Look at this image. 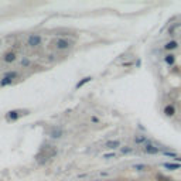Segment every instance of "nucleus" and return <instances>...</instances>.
<instances>
[{"label":"nucleus","mask_w":181,"mask_h":181,"mask_svg":"<svg viewBox=\"0 0 181 181\" xmlns=\"http://www.w3.org/2000/svg\"><path fill=\"white\" fill-rule=\"evenodd\" d=\"M55 154H57V149H55L54 146H44V147H41L40 153L37 154V160H38L41 164H44L48 159L55 157Z\"/></svg>","instance_id":"nucleus-1"},{"label":"nucleus","mask_w":181,"mask_h":181,"mask_svg":"<svg viewBox=\"0 0 181 181\" xmlns=\"http://www.w3.org/2000/svg\"><path fill=\"white\" fill-rule=\"evenodd\" d=\"M28 45L30 47H37V45H40L41 43V35H38V34H31L30 37H28Z\"/></svg>","instance_id":"nucleus-2"},{"label":"nucleus","mask_w":181,"mask_h":181,"mask_svg":"<svg viewBox=\"0 0 181 181\" xmlns=\"http://www.w3.org/2000/svg\"><path fill=\"white\" fill-rule=\"evenodd\" d=\"M69 45H71V41H68V40H65V38H58L57 43H55V47H57L58 50H67Z\"/></svg>","instance_id":"nucleus-3"},{"label":"nucleus","mask_w":181,"mask_h":181,"mask_svg":"<svg viewBox=\"0 0 181 181\" xmlns=\"http://www.w3.org/2000/svg\"><path fill=\"white\" fill-rule=\"evenodd\" d=\"M143 151L147 153V154H157L160 151V149L156 147V146H153V144H146V146L143 147Z\"/></svg>","instance_id":"nucleus-4"},{"label":"nucleus","mask_w":181,"mask_h":181,"mask_svg":"<svg viewBox=\"0 0 181 181\" xmlns=\"http://www.w3.org/2000/svg\"><path fill=\"white\" fill-rule=\"evenodd\" d=\"M62 135H64V132H62L61 129H58V128H53L51 130H50V136H51L53 139H60Z\"/></svg>","instance_id":"nucleus-5"},{"label":"nucleus","mask_w":181,"mask_h":181,"mask_svg":"<svg viewBox=\"0 0 181 181\" xmlns=\"http://www.w3.org/2000/svg\"><path fill=\"white\" fill-rule=\"evenodd\" d=\"M16 58H17V55L14 53H7V54H4V57H3V60H4V62H14L16 61Z\"/></svg>","instance_id":"nucleus-6"},{"label":"nucleus","mask_w":181,"mask_h":181,"mask_svg":"<svg viewBox=\"0 0 181 181\" xmlns=\"http://www.w3.org/2000/svg\"><path fill=\"white\" fill-rule=\"evenodd\" d=\"M106 147L107 149H117V147H120V141L119 140H107Z\"/></svg>","instance_id":"nucleus-7"},{"label":"nucleus","mask_w":181,"mask_h":181,"mask_svg":"<svg viewBox=\"0 0 181 181\" xmlns=\"http://www.w3.org/2000/svg\"><path fill=\"white\" fill-rule=\"evenodd\" d=\"M6 117L9 119V120H17L19 117H20V112H17V110H11L9 113H6Z\"/></svg>","instance_id":"nucleus-8"},{"label":"nucleus","mask_w":181,"mask_h":181,"mask_svg":"<svg viewBox=\"0 0 181 181\" xmlns=\"http://www.w3.org/2000/svg\"><path fill=\"white\" fill-rule=\"evenodd\" d=\"M164 113H166L167 116H173V115L175 113V107H174V105H167V106L164 107Z\"/></svg>","instance_id":"nucleus-9"},{"label":"nucleus","mask_w":181,"mask_h":181,"mask_svg":"<svg viewBox=\"0 0 181 181\" xmlns=\"http://www.w3.org/2000/svg\"><path fill=\"white\" fill-rule=\"evenodd\" d=\"M164 62L167 65H173L174 62H175V57L173 55V54H169V55H166L164 57Z\"/></svg>","instance_id":"nucleus-10"},{"label":"nucleus","mask_w":181,"mask_h":181,"mask_svg":"<svg viewBox=\"0 0 181 181\" xmlns=\"http://www.w3.org/2000/svg\"><path fill=\"white\" fill-rule=\"evenodd\" d=\"M163 166H164L166 169H170V170H177V169L181 167V164H178V163H175V164H174V163H164Z\"/></svg>","instance_id":"nucleus-11"},{"label":"nucleus","mask_w":181,"mask_h":181,"mask_svg":"<svg viewBox=\"0 0 181 181\" xmlns=\"http://www.w3.org/2000/svg\"><path fill=\"white\" fill-rule=\"evenodd\" d=\"M177 47H178V43H177V41H170L167 45H164V48H166V50H169V51H171V50H175Z\"/></svg>","instance_id":"nucleus-12"},{"label":"nucleus","mask_w":181,"mask_h":181,"mask_svg":"<svg viewBox=\"0 0 181 181\" xmlns=\"http://www.w3.org/2000/svg\"><path fill=\"white\" fill-rule=\"evenodd\" d=\"M91 79H92L91 76H86V78H84V79H81V81H79V82L76 84V89H79L81 86H84V85H85V84H88V82H89Z\"/></svg>","instance_id":"nucleus-13"},{"label":"nucleus","mask_w":181,"mask_h":181,"mask_svg":"<svg viewBox=\"0 0 181 181\" xmlns=\"http://www.w3.org/2000/svg\"><path fill=\"white\" fill-rule=\"evenodd\" d=\"M19 75L17 72H14V71H7V72H4V78H10V79H16Z\"/></svg>","instance_id":"nucleus-14"},{"label":"nucleus","mask_w":181,"mask_h":181,"mask_svg":"<svg viewBox=\"0 0 181 181\" xmlns=\"http://www.w3.org/2000/svg\"><path fill=\"white\" fill-rule=\"evenodd\" d=\"M13 81H14V79H10V78H3V79H1V82H0V85H1V86L10 85Z\"/></svg>","instance_id":"nucleus-15"},{"label":"nucleus","mask_w":181,"mask_h":181,"mask_svg":"<svg viewBox=\"0 0 181 181\" xmlns=\"http://www.w3.org/2000/svg\"><path fill=\"white\" fill-rule=\"evenodd\" d=\"M133 151V149H130V147H120V153H123V154H129V153H132Z\"/></svg>","instance_id":"nucleus-16"},{"label":"nucleus","mask_w":181,"mask_h":181,"mask_svg":"<svg viewBox=\"0 0 181 181\" xmlns=\"http://www.w3.org/2000/svg\"><path fill=\"white\" fill-rule=\"evenodd\" d=\"M135 140H136V143L140 144V143H144V141H146V137H144V136H136Z\"/></svg>","instance_id":"nucleus-17"},{"label":"nucleus","mask_w":181,"mask_h":181,"mask_svg":"<svg viewBox=\"0 0 181 181\" xmlns=\"http://www.w3.org/2000/svg\"><path fill=\"white\" fill-rule=\"evenodd\" d=\"M30 64H31V62H30V60H27V58H23V61H21L23 67H28Z\"/></svg>","instance_id":"nucleus-18"},{"label":"nucleus","mask_w":181,"mask_h":181,"mask_svg":"<svg viewBox=\"0 0 181 181\" xmlns=\"http://www.w3.org/2000/svg\"><path fill=\"white\" fill-rule=\"evenodd\" d=\"M164 154H166V156H173V157H175V153H170V151H166Z\"/></svg>","instance_id":"nucleus-19"},{"label":"nucleus","mask_w":181,"mask_h":181,"mask_svg":"<svg viewBox=\"0 0 181 181\" xmlns=\"http://www.w3.org/2000/svg\"><path fill=\"white\" fill-rule=\"evenodd\" d=\"M135 169H137V170H144L146 167H144V166H135Z\"/></svg>","instance_id":"nucleus-20"},{"label":"nucleus","mask_w":181,"mask_h":181,"mask_svg":"<svg viewBox=\"0 0 181 181\" xmlns=\"http://www.w3.org/2000/svg\"><path fill=\"white\" fill-rule=\"evenodd\" d=\"M92 122H94V123H98V122H99V119H98L96 116H92Z\"/></svg>","instance_id":"nucleus-21"},{"label":"nucleus","mask_w":181,"mask_h":181,"mask_svg":"<svg viewBox=\"0 0 181 181\" xmlns=\"http://www.w3.org/2000/svg\"><path fill=\"white\" fill-rule=\"evenodd\" d=\"M113 156H115V154H105L103 159H110V157H113Z\"/></svg>","instance_id":"nucleus-22"}]
</instances>
